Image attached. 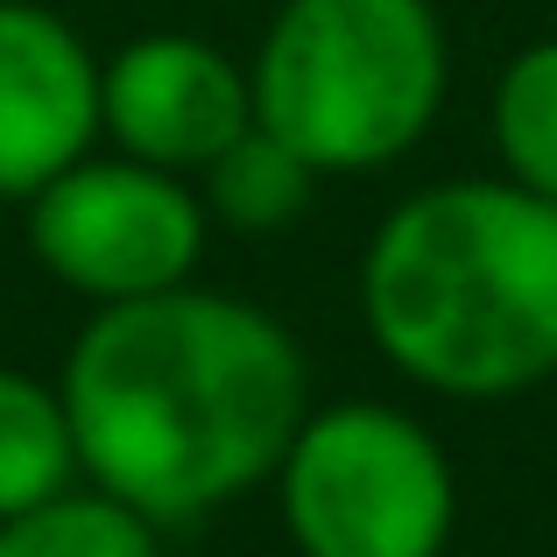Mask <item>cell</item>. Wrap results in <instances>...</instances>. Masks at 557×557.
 <instances>
[{"label":"cell","mask_w":557,"mask_h":557,"mask_svg":"<svg viewBox=\"0 0 557 557\" xmlns=\"http://www.w3.org/2000/svg\"><path fill=\"white\" fill-rule=\"evenodd\" d=\"M71 451L149 522H198L275 480L304 409V354L269 311L219 289L99 304L64 360Z\"/></svg>","instance_id":"cell-1"},{"label":"cell","mask_w":557,"mask_h":557,"mask_svg":"<svg viewBox=\"0 0 557 557\" xmlns=\"http://www.w3.org/2000/svg\"><path fill=\"white\" fill-rule=\"evenodd\" d=\"M388 368L451 403H516L557 374V205L508 177L403 198L360 261Z\"/></svg>","instance_id":"cell-2"},{"label":"cell","mask_w":557,"mask_h":557,"mask_svg":"<svg viewBox=\"0 0 557 557\" xmlns=\"http://www.w3.org/2000/svg\"><path fill=\"white\" fill-rule=\"evenodd\" d=\"M247 85L255 121L318 177L388 170L445 107V22L431 0H283Z\"/></svg>","instance_id":"cell-3"},{"label":"cell","mask_w":557,"mask_h":557,"mask_svg":"<svg viewBox=\"0 0 557 557\" xmlns=\"http://www.w3.org/2000/svg\"><path fill=\"white\" fill-rule=\"evenodd\" d=\"M275 487L304 557H445L459 522L445 445L388 403H332L304 417Z\"/></svg>","instance_id":"cell-4"},{"label":"cell","mask_w":557,"mask_h":557,"mask_svg":"<svg viewBox=\"0 0 557 557\" xmlns=\"http://www.w3.org/2000/svg\"><path fill=\"white\" fill-rule=\"evenodd\" d=\"M28 247L64 289L92 304H135L190 283L205 255V205L177 184V170L135 163H71L28 198Z\"/></svg>","instance_id":"cell-5"},{"label":"cell","mask_w":557,"mask_h":557,"mask_svg":"<svg viewBox=\"0 0 557 557\" xmlns=\"http://www.w3.org/2000/svg\"><path fill=\"white\" fill-rule=\"evenodd\" d=\"M99 127L156 170H205L255 127V85L205 36H141L99 71Z\"/></svg>","instance_id":"cell-6"},{"label":"cell","mask_w":557,"mask_h":557,"mask_svg":"<svg viewBox=\"0 0 557 557\" xmlns=\"http://www.w3.org/2000/svg\"><path fill=\"white\" fill-rule=\"evenodd\" d=\"M99 135V64L50 8L0 0V198H36Z\"/></svg>","instance_id":"cell-7"},{"label":"cell","mask_w":557,"mask_h":557,"mask_svg":"<svg viewBox=\"0 0 557 557\" xmlns=\"http://www.w3.org/2000/svg\"><path fill=\"white\" fill-rule=\"evenodd\" d=\"M71 473H78V451H71L64 395L22 368H0V522L71 487Z\"/></svg>","instance_id":"cell-8"},{"label":"cell","mask_w":557,"mask_h":557,"mask_svg":"<svg viewBox=\"0 0 557 557\" xmlns=\"http://www.w3.org/2000/svg\"><path fill=\"white\" fill-rule=\"evenodd\" d=\"M311 184H318V170L304 163L283 135H269L261 121L247 127V135H233L226 149L205 163V205H212L233 233H275V226H289V219H304Z\"/></svg>","instance_id":"cell-9"},{"label":"cell","mask_w":557,"mask_h":557,"mask_svg":"<svg viewBox=\"0 0 557 557\" xmlns=\"http://www.w3.org/2000/svg\"><path fill=\"white\" fill-rule=\"evenodd\" d=\"M0 557H156V522L107 487H57L0 522Z\"/></svg>","instance_id":"cell-10"},{"label":"cell","mask_w":557,"mask_h":557,"mask_svg":"<svg viewBox=\"0 0 557 557\" xmlns=\"http://www.w3.org/2000/svg\"><path fill=\"white\" fill-rule=\"evenodd\" d=\"M494 156L508 184L557 205V36L508 57L494 85Z\"/></svg>","instance_id":"cell-11"},{"label":"cell","mask_w":557,"mask_h":557,"mask_svg":"<svg viewBox=\"0 0 557 557\" xmlns=\"http://www.w3.org/2000/svg\"><path fill=\"white\" fill-rule=\"evenodd\" d=\"M0 212H8V198H0Z\"/></svg>","instance_id":"cell-12"}]
</instances>
